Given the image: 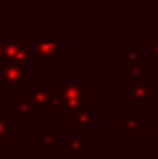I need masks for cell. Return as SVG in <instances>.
Returning a JSON list of instances; mask_svg holds the SVG:
<instances>
[{"instance_id":"6da1fadb","label":"cell","mask_w":158,"mask_h":159,"mask_svg":"<svg viewBox=\"0 0 158 159\" xmlns=\"http://www.w3.org/2000/svg\"><path fill=\"white\" fill-rule=\"evenodd\" d=\"M26 73L19 64H5L0 68V88L2 90H17L26 83Z\"/></svg>"},{"instance_id":"7a4b0ae2","label":"cell","mask_w":158,"mask_h":159,"mask_svg":"<svg viewBox=\"0 0 158 159\" xmlns=\"http://www.w3.org/2000/svg\"><path fill=\"white\" fill-rule=\"evenodd\" d=\"M5 56L9 59L17 61L19 64H22V63L27 61V59L34 58V56H31L29 49L26 46H22L17 39H7L5 41Z\"/></svg>"},{"instance_id":"3957f363","label":"cell","mask_w":158,"mask_h":159,"mask_svg":"<svg viewBox=\"0 0 158 159\" xmlns=\"http://www.w3.org/2000/svg\"><path fill=\"white\" fill-rule=\"evenodd\" d=\"M36 46H37V54L41 58H48V59H56V39L51 37V39H37L36 41Z\"/></svg>"},{"instance_id":"277c9868","label":"cell","mask_w":158,"mask_h":159,"mask_svg":"<svg viewBox=\"0 0 158 159\" xmlns=\"http://www.w3.org/2000/svg\"><path fill=\"white\" fill-rule=\"evenodd\" d=\"M5 137H10V129H9V124L5 120L0 119V142H3Z\"/></svg>"},{"instance_id":"5b68a950","label":"cell","mask_w":158,"mask_h":159,"mask_svg":"<svg viewBox=\"0 0 158 159\" xmlns=\"http://www.w3.org/2000/svg\"><path fill=\"white\" fill-rule=\"evenodd\" d=\"M56 137H58V132L56 130H46L44 132V142L46 144H55Z\"/></svg>"},{"instance_id":"8992f818","label":"cell","mask_w":158,"mask_h":159,"mask_svg":"<svg viewBox=\"0 0 158 159\" xmlns=\"http://www.w3.org/2000/svg\"><path fill=\"white\" fill-rule=\"evenodd\" d=\"M85 119H89V115H87V112L84 110V112H82V115L78 117V120L75 122V127H77V129H82V127H85V125L89 124V122H85Z\"/></svg>"},{"instance_id":"52a82bcc","label":"cell","mask_w":158,"mask_h":159,"mask_svg":"<svg viewBox=\"0 0 158 159\" xmlns=\"http://www.w3.org/2000/svg\"><path fill=\"white\" fill-rule=\"evenodd\" d=\"M80 141H77V139H75V141H71V139H68V151L70 152H78V151H80Z\"/></svg>"},{"instance_id":"ba28073f","label":"cell","mask_w":158,"mask_h":159,"mask_svg":"<svg viewBox=\"0 0 158 159\" xmlns=\"http://www.w3.org/2000/svg\"><path fill=\"white\" fill-rule=\"evenodd\" d=\"M2 56H5V41L0 39V58Z\"/></svg>"},{"instance_id":"9c48e42d","label":"cell","mask_w":158,"mask_h":159,"mask_svg":"<svg viewBox=\"0 0 158 159\" xmlns=\"http://www.w3.org/2000/svg\"><path fill=\"white\" fill-rule=\"evenodd\" d=\"M0 97H3V93H2V90H0Z\"/></svg>"}]
</instances>
